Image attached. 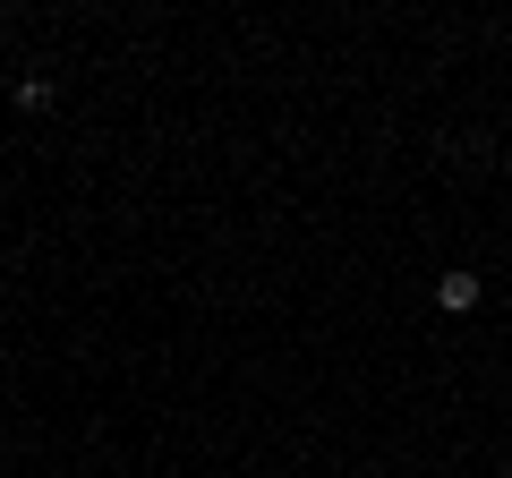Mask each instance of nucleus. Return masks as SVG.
I'll list each match as a JSON object with an SVG mask.
<instances>
[{
  "instance_id": "obj_2",
  "label": "nucleus",
  "mask_w": 512,
  "mask_h": 478,
  "mask_svg": "<svg viewBox=\"0 0 512 478\" xmlns=\"http://www.w3.org/2000/svg\"><path fill=\"white\" fill-rule=\"evenodd\" d=\"M52 103V77H18V111H43Z\"/></svg>"
},
{
  "instance_id": "obj_1",
  "label": "nucleus",
  "mask_w": 512,
  "mask_h": 478,
  "mask_svg": "<svg viewBox=\"0 0 512 478\" xmlns=\"http://www.w3.org/2000/svg\"><path fill=\"white\" fill-rule=\"evenodd\" d=\"M478 291H487V282L461 274V265H453V274H436V308H453V316H470V308H478Z\"/></svg>"
}]
</instances>
